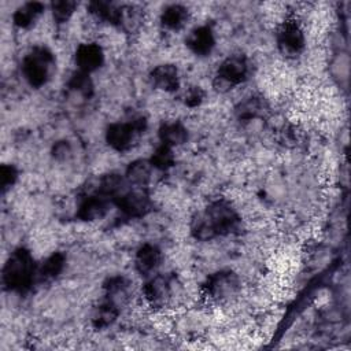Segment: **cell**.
Listing matches in <instances>:
<instances>
[{"label":"cell","instance_id":"obj_1","mask_svg":"<svg viewBox=\"0 0 351 351\" xmlns=\"http://www.w3.org/2000/svg\"><path fill=\"white\" fill-rule=\"evenodd\" d=\"M241 228V217L226 199L210 202L203 211L193 214L189 229L197 241H208L219 236L236 233Z\"/></svg>","mask_w":351,"mask_h":351},{"label":"cell","instance_id":"obj_2","mask_svg":"<svg viewBox=\"0 0 351 351\" xmlns=\"http://www.w3.org/2000/svg\"><path fill=\"white\" fill-rule=\"evenodd\" d=\"M1 281L7 291L25 293L37 282V263L33 254L26 247L15 248L7 258Z\"/></svg>","mask_w":351,"mask_h":351},{"label":"cell","instance_id":"obj_3","mask_svg":"<svg viewBox=\"0 0 351 351\" xmlns=\"http://www.w3.org/2000/svg\"><path fill=\"white\" fill-rule=\"evenodd\" d=\"M21 71L29 86L38 89L47 85L56 71V58L45 45L30 48L22 59Z\"/></svg>","mask_w":351,"mask_h":351},{"label":"cell","instance_id":"obj_4","mask_svg":"<svg viewBox=\"0 0 351 351\" xmlns=\"http://www.w3.org/2000/svg\"><path fill=\"white\" fill-rule=\"evenodd\" d=\"M250 75V62L244 53H233L225 58L218 66L213 86L219 93H226L245 82Z\"/></svg>","mask_w":351,"mask_h":351},{"label":"cell","instance_id":"obj_5","mask_svg":"<svg viewBox=\"0 0 351 351\" xmlns=\"http://www.w3.org/2000/svg\"><path fill=\"white\" fill-rule=\"evenodd\" d=\"M147 119L144 117H136L129 122H114L106 129V143L117 152H126L132 149L140 137L147 130Z\"/></svg>","mask_w":351,"mask_h":351},{"label":"cell","instance_id":"obj_6","mask_svg":"<svg viewBox=\"0 0 351 351\" xmlns=\"http://www.w3.org/2000/svg\"><path fill=\"white\" fill-rule=\"evenodd\" d=\"M178 285L174 273L152 274L143 285V296L152 308H163L173 302Z\"/></svg>","mask_w":351,"mask_h":351},{"label":"cell","instance_id":"obj_7","mask_svg":"<svg viewBox=\"0 0 351 351\" xmlns=\"http://www.w3.org/2000/svg\"><path fill=\"white\" fill-rule=\"evenodd\" d=\"M203 293L213 302H228L233 299L240 288V277L229 269L218 270L210 274L203 282Z\"/></svg>","mask_w":351,"mask_h":351},{"label":"cell","instance_id":"obj_8","mask_svg":"<svg viewBox=\"0 0 351 351\" xmlns=\"http://www.w3.org/2000/svg\"><path fill=\"white\" fill-rule=\"evenodd\" d=\"M114 206L126 218H143L154 208L152 199L145 188H128L114 200Z\"/></svg>","mask_w":351,"mask_h":351},{"label":"cell","instance_id":"obj_9","mask_svg":"<svg viewBox=\"0 0 351 351\" xmlns=\"http://www.w3.org/2000/svg\"><path fill=\"white\" fill-rule=\"evenodd\" d=\"M276 43L280 53L285 58L299 56L306 47V37L302 26L295 19L282 22L276 34Z\"/></svg>","mask_w":351,"mask_h":351},{"label":"cell","instance_id":"obj_10","mask_svg":"<svg viewBox=\"0 0 351 351\" xmlns=\"http://www.w3.org/2000/svg\"><path fill=\"white\" fill-rule=\"evenodd\" d=\"M111 204V200L93 191H89L81 196L75 215L84 222H93L104 218L110 211Z\"/></svg>","mask_w":351,"mask_h":351},{"label":"cell","instance_id":"obj_11","mask_svg":"<svg viewBox=\"0 0 351 351\" xmlns=\"http://www.w3.org/2000/svg\"><path fill=\"white\" fill-rule=\"evenodd\" d=\"M74 63L77 70L92 74L104 63V51L97 43H82L74 52Z\"/></svg>","mask_w":351,"mask_h":351},{"label":"cell","instance_id":"obj_12","mask_svg":"<svg viewBox=\"0 0 351 351\" xmlns=\"http://www.w3.org/2000/svg\"><path fill=\"white\" fill-rule=\"evenodd\" d=\"M185 45L195 56H208L215 47V34L213 27L208 25H200L192 29L185 38Z\"/></svg>","mask_w":351,"mask_h":351},{"label":"cell","instance_id":"obj_13","mask_svg":"<svg viewBox=\"0 0 351 351\" xmlns=\"http://www.w3.org/2000/svg\"><path fill=\"white\" fill-rule=\"evenodd\" d=\"M162 261H163L162 250L152 243H145L140 245V248L136 251L134 267L138 274L148 277L156 273V270L162 265Z\"/></svg>","mask_w":351,"mask_h":351},{"label":"cell","instance_id":"obj_14","mask_svg":"<svg viewBox=\"0 0 351 351\" xmlns=\"http://www.w3.org/2000/svg\"><path fill=\"white\" fill-rule=\"evenodd\" d=\"M151 85L155 89L173 93L180 88V73L176 64L173 63H162L154 67L149 73Z\"/></svg>","mask_w":351,"mask_h":351},{"label":"cell","instance_id":"obj_15","mask_svg":"<svg viewBox=\"0 0 351 351\" xmlns=\"http://www.w3.org/2000/svg\"><path fill=\"white\" fill-rule=\"evenodd\" d=\"M128 185L129 184H128L125 176L111 171V173H107V174H103L101 177H99L95 184V188L90 191L104 196L106 199L111 200L114 204V200L128 189Z\"/></svg>","mask_w":351,"mask_h":351},{"label":"cell","instance_id":"obj_16","mask_svg":"<svg viewBox=\"0 0 351 351\" xmlns=\"http://www.w3.org/2000/svg\"><path fill=\"white\" fill-rule=\"evenodd\" d=\"M104 298L106 300H110L111 303L117 304L119 308L128 303L130 299V289H132V282L129 278L125 276H112L108 277L104 284Z\"/></svg>","mask_w":351,"mask_h":351},{"label":"cell","instance_id":"obj_17","mask_svg":"<svg viewBox=\"0 0 351 351\" xmlns=\"http://www.w3.org/2000/svg\"><path fill=\"white\" fill-rule=\"evenodd\" d=\"M158 137L160 144L174 148L185 144L189 138V133L181 121H166L160 123L158 129Z\"/></svg>","mask_w":351,"mask_h":351},{"label":"cell","instance_id":"obj_18","mask_svg":"<svg viewBox=\"0 0 351 351\" xmlns=\"http://www.w3.org/2000/svg\"><path fill=\"white\" fill-rule=\"evenodd\" d=\"M88 12L99 22L118 27L121 4L107 0H93L88 3Z\"/></svg>","mask_w":351,"mask_h":351},{"label":"cell","instance_id":"obj_19","mask_svg":"<svg viewBox=\"0 0 351 351\" xmlns=\"http://www.w3.org/2000/svg\"><path fill=\"white\" fill-rule=\"evenodd\" d=\"M67 256L62 251L52 252L40 266H37V282H51L64 270Z\"/></svg>","mask_w":351,"mask_h":351},{"label":"cell","instance_id":"obj_20","mask_svg":"<svg viewBox=\"0 0 351 351\" xmlns=\"http://www.w3.org/2000/svg\"><path fill=\"white\" fill-rule=\"evenodd\" d=\"M152 170L154 167L149 159H136L128 165L125 178L132 186L145 188L152 178Z\"/></svg>","mask_w":351,"mask_h":351},{"label":"cell","instance_id":"obj_21","mask_svg":"<svg viewBox=\"0 0 351 351\" xmlns=\"http://www.w3.org/2000/svg\"><path fill=\"white\" fill-rule=\"evenodd\" d=\"M189 10L182 4H169L160 14V26L170 32L181 30L189 21Z\"/></svg>","mask_w":351,"mask_h":351},{"label":"cell","instance_id":"obj_22","mask_svg":"<svg viewBox=\"0 0 351 351\" xmlns=\"http://www.w3.org/2000/svg\"><path fill=\"white\" fill-rule=\"evenodd\" d=\"M44 10L45 5L40 1H26L14 11L12 22L19 29H29L38 21Z\"/></svg>","mask_w":351,"mask_h":351},{"label":"cell","instance_id":"obj_23","mask_svg":"<svg viewBox=\"0 0 351 351\" xmlns=\"http://www.w3.org/2000/svg\"><path fill=\"white\" fill-rule=\"evenodd\" d=\"M267 111V103L265 97L258 96V95H251L245 97L243 101H240L236 108V117L239 121L248 122L255 118L263 117V114Z\"/></svg>","mask_w":351,"mask_h":351},{"label":"cell","instance_id":"obj_24","mask_svg":"<svg viewBox=\"0 0 351 351\" xmlns=\"http://www.w3.org/2000/svg\"><path fill=\"white\" fill-rule=\"evenodd\" d=\"M119 313H121V308L117 304L103 299L92 313V318H90L92 326L95 329H106L117 321Z\"/></svg>","mask_w":351,"mask_h":351},{"label":"cell","instance_id":"obj_25","mask_svg":"<svg viewBox=\"0 0 351 351\" xmlns=\"http://www.w3.org/2000/svg\"><path fill=\"white\" fill-rule=\"evenodd\" d=\"M67 88L71 92L82 96L84 99H90L95 93V85L90 78V74L80 71V70H75L70 75V78L67 81Z\"/></svg>","mask_w":351,"mask_h":351},{"label":"cell","instance_id":"obj_26","mask_svg":"<svg viewBox=\"0 0 351 351\" xmlns=\"http://www.w3.org/2000/svg\"><path fill=\"white\" fill-rule=\"evenodd\" d=\"M143 10L136 4H121V15L118 27L126 32H133L143 19Z\"/></svg>","mask_w":351,"mask_h":351},{"label":"cell","instance_id":"obj_27","mask_svg":"<svg viewBox=\"0 0 351 351\" xmlns=\"http://www.w3.org/2000/svg\"><path fill=\"white\" fill-rule=\"evenodd\" d=\"M149 162L154 169L160 170V171H166V170L171 169L176 163V156H174L173 148L167 147L165 144H159L154 149V152L149 158Z\"/></svg>","mask_w":351,"mask_h":351},{"label":"cell","instance_id":"obj_28","mask_svg":"<svg viewBox=\"0 0 351 351\" xmlns=\"http://www.w3.org/2000/svg\"><path fill=\"white\" fill-rule=\"evenodd\" d=\"M78 3L74 0H58L51 3L52 18L58 25H63L70 21L73 14L75 12Z\"/></svg>","mask_w":351,"mask_h":351},{"label":"cell","instance_id":"obj_29","mask_svg":"<svg viewBox=\"0 0 351 351\" xmlns=\"http://www.w3.org/2000/svg\"><path fill=\"white\" fill-rule=\"evenodd\" d=\"M18 177H19V171L14 165L4 163L0 166V188L3 195L15 185V182L18 181Z\"/></svg>","mask_w":351,"mask_h":351},{"label":"cell","instance_id":"obj_30","mask_svg":"<svg viewBox=\"0 0 351 351\" xmlns=\"http://www.w3.org/2000/svg\"><path fill=\"white\" fill-rule=\"evenodd\" d=\"M204 97L206 92L197 85H192L184 93V104L189 108H196L204 101Z\"/></svg>","mask_w":351,"mask_h":351},{"label":"cell","instance_id":"obj_31","mask_svg":"<svg viewBox=\"0 0 351 351\" xmlns=\"http://www.w3.org/2000/svg\"><path fill=\"white\" fill-rule=\"evenodd\" d=\"M51 155L58 162L69 160L71 158V155H73L71 144L67 140H59V141L53 143V145L51 148Z\"/></svg>","mask_w":351,"mask_h":351}]
</instances>
